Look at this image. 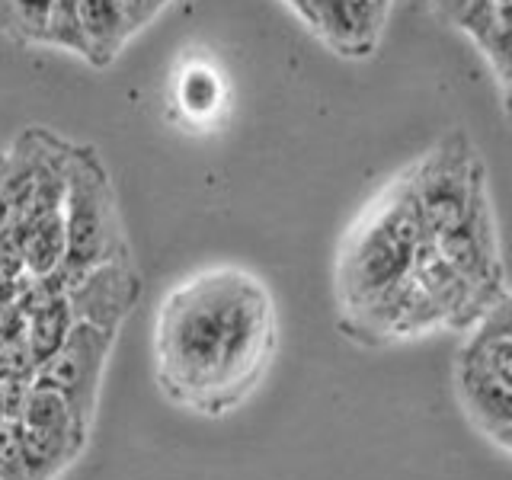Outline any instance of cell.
<instances>
[{
	"instance_id": "6da1fadb",
	"label": "cell",
	"mask_w": 512,
	"mask_h": 480,
	"mask_svg": "<svg viewBox=\"0 0 512 480\" xmlns=\"http://www.w3.org/2000/svg\"><path fill=\"white\" fill-rule=\"evenodd\" d=\"M154 378L173 407L224 416L260 388L279 346L269 285L240 266L176 282L154 317Z\"/></svg>"
},
{
	"instance_id": "7a4b0ae2",
	"label": "cell",
	"mask_w": 512,
	"mask_h": 480,
	"mask_svg": "<svg viewBox=\"0 0 512 480\" xmlns=\"http://www.w3.org/2000/svg\"><path fill=\"white\" fill-rule=\"evenodd\" d=\"M426 240L429 231L407 170L365 208L343 240L336 260V298L343 314L368 308L404 282Z\"/></svg>"
},
{
	"instance_id": "3957f363",
	"label": "cell",
	"mask_w": 512,
	"mask_h": 480,
	"mask_svg": "<svg viewBox=\"0 0 512 480\" xmlns=\"http://www.w3.org/2000/svg\"><path fill=\"white\" fill-rule=\"evenodd\" d=\"M64 221H68V253L58 272L68 288L106 263L132 260L109 173L100 154L84 144H71Z\"/></svg>"
},
{
	"instance_id": "277c9868",
	"label": "cell",
	"mask_w": 512,
	"mask_h": 480,
	"mask_svg": "<svg viewBox=\"0 0 512 480\" xmlns=\"http://www.w3.org/2000/svg\"><path fill=\"white\" fill-rule=\"evenodd\" d=\"M410 180L429 240L455 231L480 202H487L484 167L474 157L471 141L461 132L442 138L420 164H413Z\"/></svg>"
},
{
	"instance_id": "5b68a950",
	"label": "cell",
	"mask_w": 512,
	"mask_h": 480,
	"mask_svg": "<svg viewBox=\"0 0 512 480\" xmlns=\"http://www.w3.org/2000/svg\"><path fill=\"white\" fill-rule=\"evenodd\" d=\"M112 346H116V330L77 320L64 346L48 362H42L36 372V384L52 388L68 400L77 432L84 439H90V429L96 420V404H100L103 372Z\"/></svg>"
},
{
	"instance_id": "8992f818",
	"label": "cell",
	"mask_w": 512,
	"mask_h": 480,
	"mask_svg": "<svg viewBox=\"0 0 512 480\" xmlns=\"http://www.w3.org/2000/svg\"><path fill=\"white\" fill-rule=\"evenodd\" d=\"M77 320L116 330L125 324V317L135 311L141 301V276L135 272L132 260H116L100 269H93L77 285L68 288Z\"/></svg>"
},
{
	"instance_id": "52a82bcc",
	"label": "cell",
	"mask_w": 512,
	"mask_h": 480,
	"mask_svg": "<svg viewBox=\"0 0 512 480\" xmlns=\"http://www.w3.org/2000/svg\"><path fill=\"white\" fill-rule=\"evenodd\" d=\"M455 368L512 388V333L480 320L477 327L468 330V340L458 352Z\"/></svg>"
},
{
	"instance_id": "ba28073f",
	"label": "cell",
	"mask_w": 512,
	"mask_h": 480,
	"mask_svg": "<svg viewBox=\"0 0 512 480\" xmlns=\"http://www.w3.org/2000/svg\"><path fill=\"white\" fill-rule=\"evenodd\" d=\"M80 23H84L90 68H109L125 42L135 36L116 0H80Z\"/></svg>"
},
{
	"instance_id": "9c48e42d",
	"label": "cell",
	"mask_w": 512,
	"mask_h": 480,
	"mask_svg": "<svg viewBox=\"0 0 512 480\" xmlns=\"http://www.w3.org/2000/svg\"><path fill=\"white\" fill-rule=\"evenodd\" d=\"M455 388L468 420L484 436L496 439L512 423V388H503V384L471 372H458V368H455Z\"/></svg>"
},
{
	"instance_id": "30bf717a",
	"label": "cell",
	"mask_w": 512,
	"mask_h": 480,
	"mask_svg": "<svg viewBox=\"0 0 512 480\" xmlns=\"http://www.w3.org/2000/svg\"><path fill=\"white\" fill-rule=\"evenodd\" d=\"M23 458L32 480H58L71 464L84 455V442H77L71 432H52L20 423Z\"/></svg>"
},
{
	"instance_id": "8fae6325",
	"label": "cell",
	"mask_w": 512,
	"mask_h": 480,
	"mask_svg": "<svg viewBox=\"0 0 512 480\" xmlns=\"http://www.w3.org/2000/svg\"><path fill=\"white\" fill-rule=\"evenodd\" d=\"M58 0H0V29L20 45H45Z\"/></svg>"
},
{
	"instance_id": "7c38bea8",
	"label": "cell",
	"mask_w": 512,
	"mask_h": 480,
	"mask_svg": "<svg viewBox=\"0 0 512 480\" xmlns=\"http://www.w3.org/2000/svg\"><path fill=\"white\" fill-rule=\"evenodd\" d=\"M391 4L394 0H343L356 58H368L375 52V45L384 32V23H388Z\"/></svg>"
},
{
	"instance_id": "4fadbf2b",
	"label": "cell",
	"mask_w": 512,
	"mask_h": 480,
	"mask_svg": "<svg viewBox=\"0 0 512 480\" xmlns=\"http://www.w3.org/2000/svg\"><path fill=\"white\" fill-rule=\"evenodd\" d=\"M45 45H55L87 61V39L84 23H80V0H58L52 20H48Z\"/></svg>"
},
{
	"instance_id": "5bb4252c",
	"label": "cell",
	"mask_w": 512,
	"mask_h": 480,
	"mask_svg": "<svg viewBox=\"0 0 512 480\" xmlns=\"http://www.w3.org/2000/svg\"><path fill=\"white\" fill-rule=\"evenodd\" d=\"M0 480H32L23 458L20 423L0 426Z\"/></svg>"
},
{
	"instance_id": "9a60e30c",
	"label": "cell",
	"mask_w": 512,
	"mask_h": 480,
	"mask_svg": "<svg viewBox=\"0 0 512 480\" xmlns=\"http://www.w3.org/2000/svg\"><path fill=\"white\" fill-rule=\"evenodd\" d=\"M218 103V84L208 71H196L183 80V106L192 112H212Z\"/></svg>"
},
{
	"instance_id": "2e32d148",
	"label": "cell",
	"mask_w": 512,
	"mask_h": 480,
	"mask_svg": "<svg viewBox=\"0 0 512 480\" xmlns=\"http://www.w3.org/2000/svg\"><path fill=\"white\" fill-rule=\"evenodd\" d=\"M173 0H116V7L122 10L125 23L132 26V32H141L154 16H160V10L170 7Z\"/></svg>"
},
{
	"instance_id": "e0dca14e",
	"label": "cell",
	"mask_w": 512,
	"mask_h": 480,
	"mask_svg": "<svg viewBox=\"0 0 512 480\" xmlns=\"http://www.w3.org/2000/svg\"><path fill=\"white\" fill-rule=\"evenodd\" d=\"M487 324H493V327H503V330H509L512 333V292L509 295H503L500 301L493 304V308L487 311Z\"/></svg>"
},
{
	"instance_id": "ac0fdd59",
	"label": "cell",
	"mask_w": 512,
	"mask_h": 480,
	"mask_svg": "<svg viewBox=\"0 0 512 480\" xmlns=\"http://www.w3.org/2000/svg\"><path fill=\"white\" fill-rule=\"evenodd\" d=\"M429 4L436 7V13L452 26H458L464 20V13H468V0H429Z\"/></svg>"
},
{
	"instance_id": "d6986e66",
	"label": "cell",
	"mask_w": 512,
	"mask_h": 480,
	"mask_svg": "<svg viewBox=\"0 0 512 480\" xmlns=\"http://www.w3.org/2000/svg\"><path fill=\"white\" fill-rule=\"evenodd\" d=\"M496 26H503L512 32V4H500L496 7Z\"/></svg>"
},
{
	"instance_id": "ffe728a7",
	"label": "cell",
	"mask_w": 512,
	"mask_h": 480,
	"mask_svg": "<svg viewBox=\"0 0 512 480\" xmlns=\"http://www.w3.org/2000/svg\"><path fill=\"white\" fill-rule=\"evenodd\" d=\"M493 442H496V445H503L506 452H512V423H509V426H506V429L500 432V436L493 439Z\"/></svg>"
},
{
	"instance_id": "44dd1931",
	"label": "cell",
	"mask_w": 512,
	"mask_h": 480,
	"mask_svg": "<svg viewBox=\"0 0 512 480\" xmlns=\"http://www.w3.org/2000/svg\"><path fill=\"white\" fill-rule=\"evenodd\" d=\"M285 4L292 7V10H295V13L301 16V20H304V7H308V4H304V0H285Z\"/></svg>"
},
{
	"instance_id": "7402d4cb",
	"label": "cell",
	"mask_w": 512,
	"mask_h": 480,
	"mask_svg": "<svg viewBox=\"0 0 512 480\" xmlns=\"http://www.w3.org/2000/svg\"><path fill=\"white\" fill-rule=\"evenodd\" d=\"M7 423V410H4V391H0V426Z\"/></svg>"
}]
</instances>
